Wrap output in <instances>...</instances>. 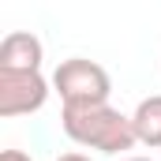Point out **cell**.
<instances>
[{
	"label": "cell",
	"instance_id": "obj_1",
	"mask_svg": "<svg viewBox=\"0 0 161 161\" xmlns=\"http://www.w3.org/2000/svg\"><path fill=\"white\" fill-rule=\"evenodd\" d=\"M60 127L71 142L97 150V154H124L135 146L131 116H124L113 105H64Z\"/></svg>",
	"mask_w": 161,
	"mask_h": 161
},
{
	"label": "cell",
	"instance_id": "obj_2",
	"mask_svg": "<svg viewBox=\"0 0 161 161\" xmlns=\"http://www.w3.org/2000/svg\"><path fill=\"white\" fill-rule=\"evenodd\" d=\"M53 90L60 94L64 105H109L113 79L101 64L86 56H71L60 60V68L53 71Z\"/></svg>",
	"mask_w": 161,
	"mask_h": 161
},
{
	"label": "cell",
	"instance_id": "obj_3",
	"mask_svg": "<svg viewBox=\"0 0 161 161\" xmlns=\"http://www.w3.org/2000/svg\"><path fill=\"white\" fill-rule=\"evenodd\" d=\"M49 86L41 71H0V116H30L49 101Z\"/></svg>",
	"mask_w": 161,
	"mask_h": 161
},
{
	"label": "cell",
	"instance_id": "obj_4",
	"mask_svg": "<svg viewBox=\"0 0 161 161\" xmlns=\"http://www.w3.org/2000/svg\"><path fill=\"white\" fill-rule=\"evenodd\" d=\"M41 38L30 30H11L0 41V71H41Z\"/></svg>",
	"mask_w": 161,
	"mask_h": 161
},
{
	"label": "cell",
	"instance_id": "obj_5",
	"mask_svg": "<svg viewBox=\"0 0 161 161\" xmlns=\"http://www.w3.org/2000/svg\"><path fill=\"white\" fill-rule=\"evenodd\" d=\"M131 131H135V142H142L150 150H161V94H150L135 105Z\"/></svg>",
	"mask_w": 161,
	"mask_h": 161
},
{
	"label": "cell",
	"instance_id": "obj_6",
	"mask_svg": "<svg viewBox=\"0 0 161 161\" xmlns=\"http://www.w3.org/2000/svg\"><path fill=\"white\" fill-rule=\"evenodd\" d=\"M0 161H34V158H30V154H23V150H4Z\"/></svg>",
	"mask_w": 161,
	"mask_h": 161
},
{
	"label": "cell",
	"instance_id": "obj_7",
	"mask_svg": "<svg viewBox=\"0 0 161 161\" xmlns=\"http://www.w3.org/2000/svg\"><path fill=\"white\" fill-rule=\"evenodd\" d=\"M56 161H90V158H86V154H60Z\"/></svg>",
	"mask_w": 161,
	"mask_h": 161
},
{
	"label": "cell",
	"instance_id": "obj_8",
	"mask_svg": "<svg viewBox=\"0 0 161 161\" xmlns=\"http://www.w3.org/2000/svg\"><path fill=\"white\" fill-rule=\"evenodd\" d=\"M120 161H150V158H120Z\"/></svg>",
	"mask_w": 161,
	"mask_h": 161
}]
</instances>
